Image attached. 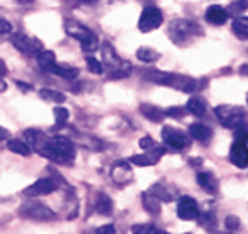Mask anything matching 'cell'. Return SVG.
<instances>
[{
	"mask_svg": "<svg viewBox=\"0 0 248 234\" xmlns=\"http://www.w3.org/2000/svg\"><path fill=\"white\" fill-rule=\"evenodd\" d=\"M39 155L54 163H71L76 157V148L71 138L52 137L47 140L46 146L41 150Z\"/></svg>",
	"mask_w": 248,
	"mask_h": 234,
	"instance_id": "obj_1",
	"label": "cell"
},
{
	"mask_svg": "<svg viewBox=\"0 0 248 234\" xmlns=\"http://www.w3.org/2000/svg\"><path fill=\"white\" fill-rule=\"evenodd\" d=\"M101 56H103V62L110 71V78H127L132 71V64L125 59H122L117 54L110 43H105L101 46Z\"/></svg>",
	"mask_w": 248,
	"mask_h": 234,
	"instance_id": "obj_2",
	"label": "cell"
},
{
	"mask_svg": "<svg viewBox=\"0 0 248 234\" xmlns=\"http://www.w3.org/2000/svg\"><path fill=\"white\" fill-rule=\"evenodd\" d=\"M66 34L71 37H75L79 44L81 49L86 52H93L98 49V37L93 34L92 29H88L83 24L76 22V20H66Z\"/></svg>",
	"mask_w": 248,
	"mask_h": 234,
	"instance_id": "obj_3",
	"label": "cell"
},
{
	"mask_svg": "<svg viewBox=\"0 0 248 234\" xmlns=\"http://www.w3.org/2000/svg\"><path fill=\"white\" fill-rule=\"evenodd\" d=\"M19 216L24 219H31V221L37 222H47L56 219V212L51 207H47L46 204L37 201H27L24 204H20Z\"/></svg>",
	"mask_w": 248,
	"mask_h": 234,
	"instance_id": "obj_4",
	"label": "cell"
},
{
	"mask_svg": "<svg viewBox=\"0 0 248 234\" xmlns=\"http://www.w3.org/2000/svg\"><path fill=\"white\" fill-rule=\"evenodd\" d=\"M199 32H201L199 26L189 19H177L169 26V37L176 44H184L189 37L196 36Z\"/></svg>",
	"mask_w": 248,
	"mask_h": 234,
	"instance_id": "obj_5",
	"label": "cell"
},
{
	"mask_svg": "<svg viewBox=\"0 0 248 234\" xmlns=\"http://www.w3.org/2000/svg\"><path fill=\"white\" fill-rule=\"evenodd\" d=\"M216 118L219 123L228 128H240L245 120V111L240 106H232V104H219L215 108Z\"/></svg>",
	"mask_w": 248,
	"mask_h": 234,
	"instance_id": "obj_6",
	"label": "cell"
},
{
	"mask_svg": "<svg viewBox=\"0 0 248 234\" xmlns=\"http://www.w3.org/2000/svg\"><path fill=\"white\" fill-rule=\"evenodd\" d=\"M10 43L12 46L20 51L26 56H37L41 51H43V43L39 39H34V37H29L24 32H16L10 37Z\"/></svg>",
	"mask_w": 248,
	"mask_h": 234,
	"instance_id": "obj_7",
	"label": "cell"
},
{
	"mask_svg": "<svg viewBox=\"0 0 248 234\" xmlns=\"http://www.w3.org/2000/svg\"><path fill=\"white\" fill-rule=\"evenodd\" d=\"M164 22V15L157 7L150 5V7H145L144 12L140 14V19H139V29L142 32H150V30L157 29L160 27Z\"/></svg>",
	"mask_w": 248,
	"mask_h": 234,
	"instance_id": "obj_8",
	"label": "cell"
},
{
	"mask_svg": "<svg viewBox=\"0 0 248 234\" xmlns=\"http://www.w3.org/2000/svg\"><path fill=\"white\" fill-rule=\"evenodd\" d=\"M162 140L167 146L176 148V150L186 148V146L189 145V138H187V135L184 133V132L174 128V127H164L162 128Z\"/></svg>",
	"mask_w": 248,
	"mask_h": 234,
	"instance_id": "obj_9",
	"label": "cell"
},
{
	"mask_svg": "<svg viewBox=\"0 0 248 234\" xmlns=\"http://www.w3.org/2000/svg\"><path fill=\"white\" fill-rule=\"evenodd\" d=\"M230 162L233 165L240 167V169L248 167V146L245 140H236L235 138L232 148H230Z\"/></svg>",
	"mask_w": 248,
	"mask_h": 234,
	"instance_id": "obj_10",
	"label": "cell"
},
{
	"mask_svg": "<svg viewBox=\"0 0 248 234\" xmlns=\"http://www.w3.org/2000/svg\"><path fill=\"white\" fill-rule=\"evenodd\" d=\"M58 189V184L54 182L49 177H43V179H37L32 186H29L24 190V194L29 195V197H39V195H47L51 192H54Z\"/></svg>",
	"mask_w": 248,
	"mask_h": 234,
	"instance_id": "obj_11",
	"label": "cell"
},
{
	"mask_svg": "<svg viewBox=\"0 0 248 234\" xmlns=\"http://www.w3.org/2000/svg\"><path fill=\"white\" fill-rule=\"evenodd\" d=\"M199 214V209H198V202L194 201L193 197L189 195H184V197L179 199L177 202V216L184 221H193L196 219Z\"/></svg>",
	"mask_w": 248,
	"mask_h": 234,
	"instance_id": "obj_12",
	"label": "cell"
},
{
	"mask_svg": "<svg viewBox=\"0 0 248 234\" xmlns=\"http://www.w3.org/2000/svg\"><path fill=\"white\" fill-rule=\"evenodd\" d=\"M110 176L115 184L125 186V184H128L132 180V169L127 162H115L113 165H111Z\"/></svg>",
	"mask_w": 248,
	"mask_h": 234,
	"instance_id": "obj_13",
	"label": "cell"
},
{
	"mask_svg": "<svg viewBox=\"0 0 248 234\" xmlns=\"http://www.w3.org/2000/svg\"><path fill=\"white\" fill-rule=\"evenodd\" d=\"M164 152L166 150L160 148V146H155L154 150H149L147 153H140V155H134L130 159L132 163H135V165L139 167H149V165H154V163H157L160 160V157L164 155Z\"/></svg>",
	"mask_w": 248,
	"mask_h": 234,
	"instance_id": "obj_14",
	"label": "cell"
},
{
	"mask_svg": "<svg viewBox=\"0 0 248 234\" xmlns=\"http://www.w3.org/2000/svg\"><path fill=\"white\" fill-rule=\"evenodd\" d=\"M24 137L29 140V143H31L29 146H32V148L37 150V152H41V150L46 146L47 140H49V137L39 130H26L24 132Z\"/></svg>",
	"mask_w": 248,
	"mask_h": 234,
	"instance_id": "obj_15",
	"label": "cell"
},
{
	"mask_svg": "<svg viewBox=\"0 0 248 234\" xmlns=\"http://www.w3.org/2000/svg\"><path fill=\"white\" fill-rule=\"evenodd\" d=\"M206 20L215 26H223V24L228 20V14H226V9H223L221 5H211L206 10Z\"/></svg>",
	"mask_w": 248,
	"mask_h": 234,
	"instance_id": "obj_16",
	"label": "cell"
},
{
	"mask_svg": "<svg viewBox=\"0 0 248 234\" xmlns=\"http://www.w3.org/2000/svg\"><path fill=\"white\" fill-rule=\"evenodd\" d=\"M140 113L154 123H160L166 117V111L160 110L159 106H154V104H140Z\"/></svg>",
	"mask_w": 248,
	"mask_h": 234,
	"instance_id": "obj_17",
	"label": "cell"
},
{
	"mask_svg": "<svg viewBox=\"0 0 248 234\" xmlns=\"http://www.w3.org/2000/svg\"><path fill=\"white\" fill-rule=\"evenodd\" d=\"M198 184L204 189L206 192H209V194H215V192L218 190V180H216V177L213 176L211 172H201L199 174Z\"/></svg>",
	"mask_w": 248,
	"mask_h": 234,
	"instance_id": "obj_18",
	"label": "cell"
},
{
	"mask_svg": "<svg viewBox=\"0 0 248 234\" xmlns=\"http://www.w3.org/2000/svg\"><path fill=\"white\" fill-rule=\"evenodd\" d=\"M49 73L64 79H75L79 71H78V68H73V66H68V64H58V62H56Z\"/></svg>",
	"mask_w": 248,
	"mask_h": 234,
	"instance_id": "obj_19",
	"label": "cell"
},
{
	"mask_svg": "<svg viewBox=\"0 0 248 234\" xmlns=\"http://www.w3.org/2000/svg\"><path fill=\"white\" fill-rule=\"evenodd\" d=\"M95 207H96V212H100V214H103V216H108L113 211V202H111V199L108 197L107 194L100 192V194L96 195Z\"/></svg>",
	"mask_w": 248,
	"mask_h": 234,
	"instance_id": "obj_20",
	"label": "cell"
},
{
	"mask_svg": "<svg viewBox=\"0 0 248 234\" xmlns=\"http://www.w3.org/2000/svg\"><path fill=\"white\" fill-rule=\"evenodd\" d=\"M189 135L194 138V140H199V142H206L209 137H211V130H209L206 125L202 123H193L189 125Z\"/></svg>",
	"mask_w": 248,
	"mask_h": 234,
	"instance_id": "obj_21",
	"label": "cell"
},
{
	"mask_svg": "<svg viewBox=\"0 0 248 234\" xmlns=\"http://www.w3.org/2000/svg\"><path fill=\"white\" fill-rule=\"evenodd\" d=\"M36 59H37V64L47 73H49L52 66L56 64V54L52 51H41L39 54L36 56Z\"/></svg>",
	"mask_w": 248,
	"mask_h": 234,
	"instance_id": "obj_22",
	"label": "cell"
},
{
	"mask_svg": "<svg viewBox=\"0 0 248 234\" xmlns=\"http://www.w3.org/2000/svg\"><path fill=\"white\" fill-rule=\"evenodd\" d=\"M7 148H9L12 153H17V155H22V157L31 155V146L27 145L24 140H16V138H10V140L7 142Z\"/></svg>",
	"mask_w": 248,
	"mask_h": 234,
	"instance_id": "obj_23",
	"label": "cell"
},
{
	"mask_svg": "<svg viewBox=\"0 0 248 234\" xmlns=\"http://www.w3.org/2000/svg\"><path fill=\"white\" fill-rule=\"evenodd\" d=\"M187 111L194 117H202L206 113V101L199 96H193L187 101Z\"/></svg>",
	"mask_w": 248,
	"mask_h": 234,
	"instance_id": "obj_24",
	"label": "cell"
},
{
	"mask_svg": "<svg viewBox=\"0 0 248 234\" xmlns=\"http://www.w3.org/2000/svg\"><path fill=\"white\" fill-rule=\"evenodd\" d=\"M142 202H144L145 211L150 212L152 216H157L160 212V202L157 201L154 195H150L149 192H145V194L142 195Z\"/></svg>",
	"mask_w": 248,
	"mask_h": 234,
	"instance_id": "obj_25",
	"label": "cell"
},
{
	"mask_svg": "<svg viewBox=\"0 0 248 234\" xmlns=\"http://www.w3.org/2000/svg\"><path fill=\"white\" fill-rule=\"evenodd\" d=\"M149 194L150 195H154V197L157 199V201H164V202H169V201H172V194H170L169 190H167L166 187L162 186V184H155L152 189L149 190Z\"/></svg>",
	"mask_w": 248,
	"mask_h": 234,
	"instance_id": "obj_26",
	"label": "cell"
},
{
	"mask_svg": "<svg viewBox=\"0 0 248 234\" xmlns=\"http://www.w3.org/2000/svg\"><path fill=\"white\" fill-rule=\"evenodd\" d=\"M232 27L236 36H242L248 39V17H236V19L233 20Z\"/></svg>",
	"mask_w": 248,
	"mask_h": 234,
	"instance_id": "obj_27",
	"label": "cell"
},
{
	"mask_svg": "<svg viewBox=\"0 0 248 234\" xmlns=\"http://www.w3.org/2000/svg\"><path fill=\"white\" fill-rule=\"evenodd\" d=\"M39 96L46 101H52V103H64L66 96L62 93L56 91V89H41Z\"/></svg>",
	"mask_w": 248,
	"mask_h": 234,
	"instance_id": "obj_28",
	"label": "cell"
},
{
	"mask_svg": "<svg viewBox=\"0 0 248 234\" xmlns=\"http://www.w3.org/2000/svg\"><path fill=\"white\" fill-rule=\"evenodd\" d=\"M137 58L140 59V61H144V62H154V61H157V59L160 58V54L154 51V49H150V47H140L137 51Z\"/></svg>",
	"mask_w": 248,
	"mask_h": 234,
	"instance_id": "obj_29",
	"label": "cell"
},
{
	"mask_svg": "<svg viewBox=\"0 0 248 234\" xmlns=\"http://www.w3.org/2000/svg\"><path fill=\"white\" fill-rule=\"evenodd\" d=\"M86 66H88V69L93 74H101V73H103V64H101L96 58H93V56L86 58Z\"/></svg>",
	"mask_w": 248,
	"mask_h": 234,
	"instance_id": "obj_30",
	"label": "cell"
},
{
	"mask_svg": "<svg viewBox=\"0 0 248 234\" xmlns=\"http://www.w3.org/2000/svg\"><path fill=\"white\" fill-rule=\"evenodd\" d=\"M54 118H56V123H58L59 127H62V125H64L66 121H68L69 111L66 110V108H62V106L54 108Z\"/></svg>",
	"mask_w": 248,
	"mask_h": 234,
	"instance_id": "obj_31",
	"label": "cell"
},
{
	"mask_svg": "<svg viewBox=\"0 0 248 234\" xmlns=\"http://www.w3.org/2000/svg\"><path fill=\"white\" fill-rule=\"evenodd\" d=\"M159 229L154 228L152 224H137L132 228V233L134 234H157Z\"/></svg>",
	"mask_w": 248,
	"mask_h": 234,
	"instance_id": "obj_32",
	"label": "cell"
},
{
	"mask_svg": "<svg viewBox=\"0 0 248 234\" xmlns=\"http://www.w3.org/2000/svg\"><path fill=\"white\" fill-rule=\"evenodd\" d=\"M247 9H248V2H233V3H230V7L226 9V14L236 17V10H238V14H240L242 10H247Z\"/></svg>",
	"mask_w": 248,
	"mask_h": 234,
	"instance_id": "obj_33",
	"label": "cell"
},
{
	"mask_svg": "<svg viewBox=\"0 0 248 234\" xmlns=\"http://www.w3.org/2000/svg\"><path fill=\"white\" fill-rule=\"evenodd\" d=\"M10 32H12V26H10V22H7V20L0 19V41H2L3 37L9 36Z\"/></svg>",
	"mask_w": 248,
	"mask_h": 234,
	"instance_id": "obj_34",
	"label": "cell"
},
{
	"mask_svg": "<svg viewBox=\"0 0 248 234\" xmlns=\"http://www.w3.org/2000/svg\"><path fill=\"white\" fill-rule=\"evenodd\" d=\"M139 145H140V148H144V150L155 148V142L152 140V137H142L140 142H139Z\"/></svg>",
	"mask_w": 248,
	"mask_h": 234,
	"instance_id": "obj_35",
	"label": "cell"
},
{
	"mask_svg": "<svg viewBox=\"0 0 248 234\" xmlns=\"http://www.w3.org/2000/svg\"><path fill=\"white\" fill-rule=\"evenodd\" d=\"M166 117H172V118H183V117H184V108H181V106L169 108V110L166 111Z\"/></svg>",
	"mask_w": 248,
	"mask_h": 234,
	"instance_id": "obj_36",
	"label": "cell"
},
{
	"mask_svg": "<svg viewBox=\"0 0 248 234\" xmlns=\"http://www.w3.org/2000/svg\"><path fill=\"white\" fill-rule=\"evenodd\" d=\"M226 226H228L230 229H238L240 228V219L235 218V216H230V218L226 219Z\"/></svg>",
	"mask_w": 248,
	"mask_h": 234,
	"instance_id": "obj_37",
	"label": "cell"
},
{
	"mask_svg": "<svg viewBox=\"0 0 248 234\" xmlns=\"http://www.w3.org/2000/svg\"><path fill=\"white\" fill-rule=\"evenodd\" d=\"M95 234H117V231H115V228L111 224H107V226H101V228L96 229Z\"/></svg>",
	"mask_w": 248,
	"mask_h": 234,
	"instance_id": "obj_38",
	"label": "cell"
},
{
	"mask_svg": "<svg viewBox=\"0 0 248 234\" xmlns=\"http://www.w3.org/2000/svg\"><path fill=\"white\" fill-rule=\"evenodd\" d=\"M2 140H10V133H9V130L0 127V142Z\"/></svg>",
	"mask_w": 248,
	"mask_h": 234,
	"instance_id": "obj_39",
	"label": "cell"
},
{
	"mask_svg": "<svg viewBox=\"0 0 248 234\" xmlns=\"http://www.w3.org/2000/svg\"><path fill=\"white\" fill-rule=\"evenodd\" d=\"M7 73H9V69H7V64L2 61V59H0V79H2L3 76L7 74Z\"/></svg>",
	"mask_w": 248,
	"mask_h": 234,
	"instance_id": "obj_40",
	"label": "cell"
},
{
	"mask_svg": "<svg viewBox=\"0 0 248 234\" xmlns=\"http://www.w3.org/2000/svg\"><path fill=\"white\" fill-rule=\"evenodd\" d=\"M5 89H7V85L0 79V91H5Z\"/></svg>",
	"mask_w": 248,
	"mask_h": 234,
	"instance_id": "obj_41",
	"label": "cell"
},
{
	"mask_svg": "<svg viewBox=\"0 0 248 234\" xmlns=\"http://www.w3.org/2000/svg\"><path fill=\"white\" fill-rule=\"evenodd\" d=\"M240 71H242V73H243V74H245V71H248V66H243V68H242V69H240ZM247 74H248V73H247Z\"/></svg>",
	"mask_w": 248,
	"mask_h": 234,
	"instance_id": "obj_42",
	"label": "cell"
},
{
	"mask_svg": "<svg viewBox=\"0 0 248 234\" xmlns=\"http://www.w3.org/2000/svg\"><path fill=\"white\" fill-rule=\"evenodd\" d=\"M157 234H169V233H166V231H160V229H159V231H157Z\"/></svg>",
	"mask_w": 248,
	"mask_h": 234,
	"instance_id": "obj_43",
	"label": "cell"
},
{
	"mask_svg": "<svg viewBox=\"0 0 248 234\" xmlns=\"http://www.w3.org/2000/svg\"><path fill=\"white\" fill-rule=\"evenodd\" d=\"M247 100H248V96H247Z\"/></svg>",
	"mask_w": 248,
	"mask_h": 234,
	"instance_id": "obj_44",
	"label": "cell"
},
{
	"mask_svg": "<svg viewBox=\"0 0 248 234\" xmlns=\"http://www.w3.org/2000/svg\"><path fill=\"white\" fill-rule=\"evenodd\" d=\"M186 234H189V233H186Z\"/></svg>",
	"mask_w": 248,
	"mask_h": 234,
	"instance_id": "obj_45",
	"label": "cell"
}]
</instances>
